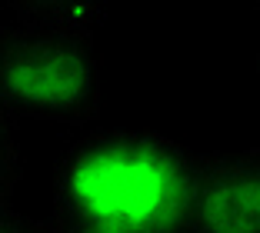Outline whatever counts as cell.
<instances>
[{"mask_svg": "<svg viewBox=\"0 0 260 233\" xmlns=\"http://www.w3.org/2000/svg\"><path fill=\"white\" fill-rule=\"evenodd\" d=\"M197 160L153 130L93 127L54 160V217L107 233H187Z\"/></svg>", "mask_w": 260, "mask_h": 233, "instance_id": "6da1fadb", "label": "cell"}, {"mask_svg": "<svg viewBox=\"0 0 260 233\" xmlns=\"http://www.w3.org/2000/svg\"><path fill=\"white\" fill-rule=\"evenodd\" d=\"M0 113L7 120L90 127L100 117V53L93 44L0 30Z\"/></svg>", "mask_w": 260, "mask_h": 233, "instance_id": "7a4b0ae2", "label": "cell"}, {"mask_svg": "<svg viewBox=\"0 0 260 233\" xmlns=\"http://www.w3.org/2000/svg\"><path fill=\"white\" fill-rule=\"evenodd\" d=\"M187 233H260V143L197 160Z\"/></svg>", "mask_w": 260, "mask_h": 233, "instance_id": "3957f363", "label": "cell"}, {"mask_svg": "<svg viewBox=\"0 0 260 233\" xmlns=\"http://www.w3.org/2000/svg\"><path fill=\"white\" fill-rule=\"evenodd\" d=\"M10 27L44 34V37L93 44L107 23V7L97 0H27L10 4Z\"/></svg>", "mask_w": 260, "mask_h": 233, "instance_id": "277c9868", "label": "cell"}, {"mask_svg": "<svg viewBox=\"0 0 260 233\" xmlns=\"http://www.w3.org/2000/svg\"><path fill=\"white\" fill-rule=\"evenodd\" d=\"M23 173L20 147L14 137V123H0V207H7Z\"/></svg>", "mask_w": 260, "mask_h": 233, "instance_id": "5b68a950", "label": "cell"}, {"mask_svg": "<svg viewBox=\"0 0 260 233\" xmlns=\"http://www.w3.org/2000/svg\"><path fill=\"white\" fill-rule=\"evenodd\" d=\"M0 233H44V223H34V220H27L20 210H14V207H0Z\"/></svg>", "mask_w": 260, "mask_h": 233, "instance_id": "8992f818", "label": "cell"}, {"mask_svg": "<svg viewBox=\"0 0 260 233\" xmlns=\"http://www.w3.org/2000/svg\"><path fill=\"white\" fill-rule=\"evenodd\" d=\"M44 233H107V230H97V226H87V223H70V220H50L44 223Z\"/></svg>", "mask_w": 260, "mask_h": 233, "instance_id": "52a82bcc", "label": "cell"}, {"mask_svg": "<svg viewBox=\"0 0 260 233\" xmlns=\"http://www.w3.org/2000/svg\"><path fill=\"white\" fill-rule=\"evenodd\" d=\"M257 74H260V47H257Z\"/></svg>", "mask_w": 260, "mask_h": 233, "instance_id": "ba28073f", "label": "cell"}, {"mask_svg": "<svg viewBox=\"0 0 260 233\" xmlns=\"http://www.w3.org/2000/svg\"><path fill=\"white\" fill-rule=\"evenodd\" d=\"M0 123H14V120H7V117H4V113H0Z\"/></svg>", "mask_w": 260, "mask_h": 233, "instance_id": "9c48e42d", "label": "cell"}]
</instances>
